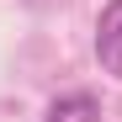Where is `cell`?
<instances>
[{
	"mask_svg": "<svg viewBox=\"0 0 122 122\" xmlns=\"http://www.w3.org/2000/svg\"><path fill=\"white\" fill-rule=\"evenodd\" d=\"M96 58L106 74L122 80V0H106V11L96 21Z\"/></svg>",
	"mask_w": 122,
	"mask_h": 122,
	"instance_id": "6da1fadb",
	"label": "cell"
},
{
	"mask_svg": "<svg viewBox=\"0 0 122 122\" xmlns=\"http://www.w3.org/2000/svg\"><path fill=\"white\" fill-rule=\"evenodd\" d=\"M48 122H101V101L90 90H69L48 106Z\"/></svg>",
	"mask_w": 122,
	"mask_h": 122,
	"instance_id": "7a4b0ae2",
	"label": "cell"
}]
</instances>
